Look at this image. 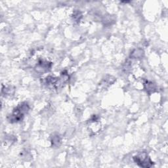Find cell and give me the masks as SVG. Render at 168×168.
Wrapping results in <instances>:
<instances>
[{
	"label": "cell",
	"mask_w": 168,
	"mask_h": 168,
	"mask_svg": "<svg viewBox=\"0 0 168 168\" xmlns=\"http://www.w3.org/2000/svg\"><path fill=\"white\" fill-rule=\"evenodd\" d=\"M51 66V64L48 63V62L45 61H39L36 66V70L38 72H44L48 70V69H50Z\"/></svg>",
	"instance_id": "obj_3"
},
{
	"label": "cell",
	"mask_w": 168,
	"mask_h": 168,
	"mask_svg": "<svg viewBox=\"0 0 168 168\" xmlns=\"http://www.w3.org/2000/svg\"><path fill=\"white\" fill-rule=\"evenodd\" d=\"M133 160L140 167L145 168L152 167L154 164L146 152L139 153V154L133 157Z\"/></svg>",
	"instance_id": "obj_2"
},
{
	"label": "cell",
	"mask_w": 168,
	"mask_h": 168,
	"mask_svg": "<svg viewBox=\"0 0 168 168\" xmlns=\"http://www.w3.org/2000/svg\"><path fill=\"white\" fill-rule=\"evenodd\" d=\"M52 146L54 147H59L61 144V137L59 135L53 136L51 139Z\"/></svg>",
	"instance_id": "obj_6"
},
{
	"label": "cell",
	"mask_w": 168,
	"mask_h": 168,
	"mask_svg": "<svg viewBox=\"0 0 168 168\" xmlns=\"http://www.w3.org/2000/svg\"><path fill=\"white\" fill-rule=\"evenodd\" d=\"M29 105L27 103H23L14 108L13 112L10 114L7 119L10 123H17L23 120L24 115L28 112Z\"/></svg>",
	"instance_id": "obj_1"
},
{
	"label": "cell",
	"mask_w": 168,
	"mask_h": 168,
	"mask_svg": "<svg viewBox=\"0 0 168 168\" xmlns=\"http://www.w3.org/2000/svg\"><path fill=\"white\" fill-rule=\"evenodd\" d=\"M145 87L146 90L149 93H154L156 90V87L155 84L151 82V81H146V83H145Z\"/></svg>",
	"instance_id": "obj_4"
},
{
	"label": "cell",
	"mask_w": 168,
	"mask_h": 168,
	"mask_svg": "<svg viewBox=\"0 0 168 168\" xmlns=\"http://www.w3.org/2000/svg\"><path fill=\"white\" fill-rule=\"evenodd\" d=\"M144 52L140 49H137L133 51L131 54V57L133 59H140L143 56Z\"/></svg>",
	"instance_id": "obj_5"
},
{
	"label": "cell",
	"mask_w": 168,
	"mask_h": 168,
	"mask_svg": "<svg viewBox=\"0 0 168 168\" xmlns=\"http://www.w3.org/2000/svg\"><path fill=\"white\" fill-rule=\"evenodd\" d=\"M81 18V13L80 11H75L74 13L73 14V19L75 20L76 21H80Z\"/></svg>",
	"instance_id": "obj_7"
}]
</instances>
